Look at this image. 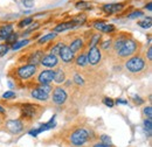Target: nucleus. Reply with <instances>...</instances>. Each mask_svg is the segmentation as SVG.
<instances>
[{
    "mask_svg": "<svg viewBox=\"0 0 152 147\" xmlns=\"http://www.w3.org/2000/svg\"><path fill=\"white\" fill-rule=\"evenodd\" d=\"M38 27H39V23L35 22L34 25H32V27H31L29 29H27V32H31V31H33V29H35V28H38Z\"/></svg>",
    "mask_w": 152,
    "mask_h": 147,
    "instance_id": "43",
    "label": "nucleus"
},
{
    "mask_svg": "<svg viewBox=\"0 0 152 147\" xmlns=\"http://www.w3.org/2000/svg\"><path fill=\"white\" fill-rule=\"evenodd\" d=\"M84 20H86V18H84V15H80L78 18L74 19V23H75V26H78V25H81V23H83L84 22Z\"/></svg>",
    "mask_w": 152,
    "mask_h": 147,
    "instance_id": "29",
    "label": "nucleus"
},
{
    "mask_svg": "<svg viewBox=\"0 0 152 147\" xmlns=\"http://www.w3.org/2000/svg\"><path fill=\"white\" fill-rule=\"evenodd\" d=\"M99 39H101V35H94V37H93V39H91V41H90V44H89V46H90L91 48H94L96 44L98 43Z\"/></svg>",
    "mask_w": 152,
    "mask_h": 147,
    "instance_id": "25",
    "label": "nucleus"
},
{
    "mask_svg": "<svg viewBox=\"0 0 152 147\" xmlns=\"http://www.w3.org/2000/svg\"><path fill=\"white\" fill-rule=\"evenodd\" d=\"M54 74H55V71H53V70H45V71H42V73L40 74V76H39V82L42 85H46V84L49 85V83L54 79Z\"/></svg>",
    "mask_w": 152,
    "mask_h": 147,
    "instance_id": "5",
    "label": "nucleus"
},
{
    "mask_svg": "<svg viewBox=\"0 0 152 147\" xmlns=\"http://www.w3.org/2000/svg\"><path fill=\"white\" fill-rule=\"evenodd\" d=\"M144 126H145V130L150 133L151 132V130H152V120H151V118H149V119H146L145 122H144Z\"/></svg>",
    "mask_w": 152,
    "mask_h": 147,
    "instance_id": "24",
    "label": "nucleus"
},
{
    "mask_svg": "<svg viewBox=\"0 0 152 147\" xmlns=\"http://www.w3.org/2000/svg\"><path fill=\"white\" fill-rule=\"evenodd\" d=\"M55 37V33H50V34H47V35H45V36H42L40 40H39V43L40 44H42V43H46V42H48V41H50V40H53Z\"/></svg>",
    "mask_w": 152,
    "mask_h": 147,
    "instance_id": "21",
    "label": "nucleus"
},
{
    "mask_svg": "<svg viewBox=\"0 0 152 147\" xmlns=\"http://www.w3.org/2000/svg\"><path fill=\"white\" fill-rule=\"evenodd\" d=\"M14 96H15V93H14L13 91H7L2 95L4 98H12V97H14Z\"/></svg>",
    "mask_w": 152,
    "mask_h": 147,
    "instance_id": "38",
    "label": "nucleus"
},
{
    "mask_svg": "<svg viewBox=\"0 0 152 147\" xmlns=\"http://www.w3.org/2000/svg\"><path fill=\"white\" fill-rule=\"evenodd\" d=\"M41 64L47 68H53L57 64V57L55 55H47L41 60Z\"/></svg>",
    "mask_w": 152,
    "mask_h": 147,
    "instance_id": "9",
    "label": "nucleus"
},
{
    "mask_svg": "<svg viewBox=\"0 0 152 147\" xmlns=\"http://www.w3.org/2000/svg\"><path fill=\"white\" fill-rule=\"evenodd\" d=\"M103 103H104L107 106H110V108L114 106V102H113V99H110V98H104Z\"/></svg>",
    "mask_w": 152,
    "mask_h": 147,
    "instance_id": "36",
    "label": "nucleus"
},
{
    "mask_svg": "<svg viewBox=\"0 0 152 147\" xmlns=\"http://www.w3.org/2000/svg\"><path fill=\"white\" fill-rule=\"evenodd\" d=\"M81 47H82V40H78V39H77V40H75V41H74V42L70 44L69 49H70V50L74 53V52H77V50H78Z\"/></svg>",
    "mask_w": 152,
    "mask_h": 147,
    "instance_id": "18",
    "label": "nucleus"
},
{
    "mask_svg": "<svg viewBox=\"0 0 152 147\" xmlns=\"http://www.w3.org/2000/svg\"><path fill=\"white\" fill-rule=\"evenodd\" d=\"M32 22V19L31 18H27L25 19V20H22L21 22L19 23V27H25V26H27V25H29Z\"/></svg>",
    "mask_w": 152,
    "mask_h": 147,
    "instance_id": "31",
    "label": "nucleus"
},
{
    "mask_svg": "<svg viewBox=\"0 0 152 147\" xmlns=\"http://www.w3.org/2000/svg\"><path fill=\"white\" fill-rule=\"evenodd\" d=\"M7 52H8V46L7 44H0V57H2Z\"/></svg>",
    "mask_w": 152,
    "mask_h": 147,
    "instance_id": "27",
    "label": "nucleus"
},
{
    "mask_svg": "<svg viewBox=\"0 0 152 147\" xmlns=\"http://www.w3.org/2000/svg\"><path fill=\"white\" fill-rule=\"evenodd\" d=\"M94 147H109V146H107V145H104V144H96Z\"/></svg>",
    "mask_w": 152,
    "mask_h": 147,
    "instance_id": "46",
    "label": "nucleus"
},
{
    "mask_svg": "<svg viewBox=\"0 0 152 147\" xmlns=\"http://www.w3.org/2000/svg\"><path fill=\"white\" fill-rule=\"evenodd\" d=\"M74 27H76L74 22H66V23H61V25L56 26L54 31H55V32H64V31L72 29V28H74Z\"/></svg>",
    "mask_w": 152,
    "mask_h": 147,
    "instance_id": "14",
    "label": "nucleus"
},
{
    "mask_svg": "<svg viewBox=\"0 0 152 147\" xmlns=\"http://www.w3.org/2000/svg\"><path fill=\"white\" fill-rule=\"evenodd\" d=\"M62 47H63V44L62 43H57L56 46L52 49V55H55V54H58L60 53V50L62 49Z\"/></svg>",
    "mask_w": 152,
    "mask_h": 147,
    "instance_id": "26",
    "label": "nucleus"
},
{
    "mask_svg": "<svg viewBox=\"0 0 152 147\" xmlns=\"http://www.w3.org/2000/svg\"><path fill=\"white\" fill-rule=\"evenodd\" d=\"M76 7L77 8H86V7H89V4L88 2H84V1H81V2H77L76 4Z\"/></svg>",
    "mask_w": 152,
    "mask_h": 147,
    "instance_id": "35",
    "label": "nucleus"
},
{
    "mask_svg": "<svg viewBox=\"0 0 152 147\" xmlns=\"http://www.w3.org/2000/svg\"><path fill=\"white\" fill-rule=\"evenodd\" d=\"M22 2H23V5H25L26 7H28V8L33 7V5H34V0H22Z\"/></svg>",
    "mask_w": 152,
    "mask_h": 147,
    "instance_id": "34",
    "label": "nucleus"
},
{
    "mask_svg": "<svg viewBox=\"0 0 152 147\" xmlns=\"http://www.w3.org/2000/svg\"><path fill=\"white\" fill-rule=\"evenodd\" d=\"M54 81L56 82V83H62L63 81H64V73L62 71V70H57L56 73L54 74Z\"/></svg>",
    "mask_w": 152,
    "mask_h": 147,
    "instance_id": "17",
    "label": "nucleus"
},
{
    "mask_svg": "<svg viewBox=\"0 0 152 147\" xmlns=\"http://www.w3.org/2000/svg\"><path fill=\"white\" fill-rule=\"evenodd\" d=\"M95 28L102 31V32H105V33L113 32L115 29V27L113 25H107V23H104V22H97V23H95Z\"/></svg>",
    "mask_w": 152,
    "mask_h": 147,
    "instance_id": "13",
    "label": "nucleus"
},
{
    "mask_svg": "<svg viewBox=\"0 0 152 147\" xmlns=\"http://www.w3.org/2000/svg\"><path fill=\"white\" fill-rule=\"evenodd\" d=\"M134 50H136V43L133 41H131V40H128V41L124 42L123 47L118 50V54L122 57H125V56H129L133 54Z\"/></svg>",
    "mask_w": 152,
    "mask_h": 147,
    "instance_id": "3",
    "label": "nucleus"
},
{
    "mask_svg": "<svg viewBox=\"0 0 152 147\" xmlns=\"http://www.w3.org/2000/svg\"><path fill=\"white\" fill-rule=\"evenodd\" d=\"M37 71V67L33 65V64H27V65H23L21 67L19 70H18V74L21 78H29L31 76H33Z\"/></svg>",
    "mask_w": 152,
    "mask_h": 147,
    "instance_id": "4",
    "label": "nucleus"
},
{
    "mask_svg": "<svg viewBox=\"0 0 152 147\" xmlns=\"http://www.w3.org/2000/svg\"><path fill=\"white\" fill-rule=\"evenodd\" d=\"M6 125H7V129L12 133H20L23 129L22 123L20 120H10V122H7Z\"/></svg>",
    "mask_w": 152,
    "mask_h": 147,
    "instance_id": "8",
    "label": "nucleus"
},
{
    "mask_svg": "<svg viewBox=\"0 0 152 147\" xmlns=\"http://www.w3.org/2000/svg\"><path fill=\"white\" fill-rule=\"evenodd\" d=\"M74 82H75L76 84H78V85H82V84H83V78H82L80 75H75Z\"/></svg>",
    "mask_w": 152,
    "mask_h": 147,
    "instance_id": "32",
    "label": "nucleus"
},
{
    "mask_svg": "<svg viewBox=\"0 0 152 147\" xmlns=\"http://www.w3.org/2000/svg\"><path fill=\"white\" fill-rule=\"evenodd\" d=\"M143 15H144V14H143V12L138 11V12H133V13H131V14L129 15V18L134 19V18H138V17H143Z\"/></svg>",
    "mask_w": 152,
    "mask_h": 147,
    "instance_id": "33",
    "label": "nucleus"
},
{
    "mask_svg": "<svg viewBox=\"0 0 152 147\" xmlns=\"http://www.w3.org/2000/svg\"><path fill=\"white\" fill-rule=\"evenodd\" d=\"M144 113L149 117V118H151L152 117V109H151V106H148V108H145L144 109Z\"/></svg>",
    "mask_w": 152,
    "mask_h": 147,
    "instance_id": "39",
    "label": "nucleus"
},
{
    "mask_svg": "<svg viewBox=\"0 0 152 147\" xmlns=\"http://www.w3.org/2000/svg\"><path fill=\"white\" fill-rule=\"evenodd\" d=\"M133 98H134V102H136L137 104H142V103H143V99H142V98H139V97H137V96H134Z\"/></svg>",
    "mask_w": 152,
    "mask_h": 147,
    "instance_id": "41",
    "label": "nucleus"
},
{
    "mask_svg": "<svg viewBox=\"0 0 152 147\" xmlns=\"http://www.w3.org/2000/svg\"><path fill=\"white\" fill-rule=\"evenodd\" d=\"M124 42H125V40H123V39H121V40H118L117 42H116V44H115V49L116 50H119L122 47H123V44H124Z\"/></svg>",
    "mask_w": 152,
    "mask_h": 147,
    "instance_id": "30",
    "label": "nucleus"
},
{
    "mask_svg": "<svg viewBox=\"0 0 152 147\" xmlns=\"http://www.w3.org/2000/svg\"><path fill=\"white\" fill-rule=\"evenodd\" d=\"M32 96H33L34 98L39 99V100H47V98H48V93L41 91L40 89L33 90V91H32Z\"/></svg>",
    "mask_w": 152,
    "mask_h": 147,
    "instance_id": "15",
    "label": "nucleus"
},
{
    "mask_svg": "<svg viewBox=\"0 0 152 147\" xmlns=\"http://www.w3.org/2000/svg\"><path fill=\"white\" fill-rule=\"evenodd\" d=\"M148 9H149V11H151V2H149V4H148Z\"/></svg>",
    "mask_w": 152,
    "mask_h": 147,
    "instance_id": "47",
    "label": "nucleus"
},
{
    "mask_svg": "<svg viewBox=\"0 0 152 147\" xmlns=\"http://www.w3.org/2000/svg\"><path fill=\"white\" fill-rule=\"evenodd\" d=\"M66 99H67V93H66V91L63 89H61V88H57L56 90L54 91V93H53V100H54V103H56V104H63L66 102Z\"/></svg>",
    "mask_w": 152,
    "mask_h": 147,
    "instance_id": "7",
    "label": "nucleus"
},
{
    "mask_svg": "<svg viewBox=\"0 0 152 147\" xmlns=\"http://www.w3.org/2000/svg\"><path fill=\"white\" fill-rule=\"evenodd\" d=\"M17 39H18V35L17 34H11L10 36L6 39V41L8 42V43H14V42H17Z\"/></svg>",
    "mask_w": 152,
    "mask_h": 147,
    "instance_id": "28",
    "label": "nucleus"
},
{
    "mask_svg": "<svg viewBox=\"0 0 152 147\" xmlns=\"http://www.w3.org/2000/svg\"><path fill=\"white\" fill-rule=\"evenodd\" d=\"M41 60H42V53H41V52H37L35 54H33V55L31 56V58H29V63L33 64V65H35V64L39 63Z\"/></svg>",
    "mask_w": 152,
    "mask_h": 147,
    "instance_id": "16",
    "label": "nucleus"
},
{
    "mask_svg": "<svg viewBox=\"0 0 152 147\" xmlns=\"http://www.w3.org/2000/svg\"><path fill=\"white\" fill-rule=\"evenodd\" d=\"M110 43H111L110 41H105V42L102 44V48H103V49H108V47H110Z\"/></svg>",
    "mask_w": 152,
    "mask_h": 147,
    "instance_id": "40",
    "label": "nucleus"
},
{
    "mask_svg": "<svg viewBox=\"0 0 152 147\" xmlns=\"http://www.w3.org/2000/svg\"><path fill=\"white\" fill-rule=\"evenodd\" d=\"M87 58H88V62H89L90 64L96 65V64L99 62V60H101V53H99V50H98L96 47L91 48L90 52L88 53Z\"/></svg>",
    "mask_w": 152,
    "mask_h": 147,
    "instance_id": "6",
    "label": "nucleus"
},
{
    "mask_svg": "<svg viewBox=\"0 0 152 147\" xmlns=\"http://www.w3.org/2000/svg\"><path fill=\"white\" fill-rule=\"evenodd\" d=\"M122 7H123V5H122V4H109V5H104L103 9H104L107 13L111 14V13L119 12V11L122 9Z\"/></svg>",
    "mask_w": 152,
    "mask_h": 147,
    "instance_id": "11",
    "label": "nucleus"
},
{
    "mask_svg": "<svg viewBox=\"0 0 152 147\" xmlns=\"http://www.w3.org/2000/svg\"><path fill=\"white\" fill-rule=\"evenodd\" d=\"M117 103H118V104H128V102H126V100H124V99H118V100H117Z\"/></svg>",
    "mask_w": 152,
    "mask_h": 147,
    "instance_id": "44",
    "label": "nucleus"
},
{
    "mask_svg": "<svg viewBox=\"0 0 152 147\" xmlns=\"http://www.w3.org/2000/svg\"><path fill=\"white\" fill-rule=\"evenodd\" d=\"M39 89H40L41 91L46 92V93H49V91H50V87H49L48 84H46V85H41Z\"/></svg>",
    "mask_w": 152,
    "mask_h": 147,
    "instance_id": "37",
    "label": "nucleus"
},
{
    "mask_svg": "<svg viewBox=\"0 0 152 147\" xmlns=\"http://www.w3.org/2000/svg\"><path fill=\"white\" fill-rule=\"evenodd\" d=\"M88 138H89L88 132H87L86 130L81 129V130L75 131V132L72 134L70 140H72V143H73L74 145H76V146H81V145H83V144L88 140Z\"/></svg>",
    "mask_w": 152,
    "mask_h": 147,
    "instance_id": "1",
    "label": "nucleus"
},
{
    "mask_svg": "<svg viewBox=\"0 0 152 147\" xmlns=\"http://www.w3.org/2000/svg\"><path fill=\"white\" fill-rule=\"evenodd\" d=\"M138 25L143 28H150L152 25V19L151 18H148V19H144L143 21H139Z\"/></svg>",
    "mask_w": 152,
    "mask_h": 147,
    "instance_id": "22",
    "label": "nucleus"
},
{
    "mask_svg": "<svg viewBox=\"0 0 152 147\" xmlns=\"http://www.w3.org/2000/svg\"><path fill=\"white\" fill-rule=\"evenodd\" d=\"M144 65H145V63L140 57H132L131 60H129L126 62V68L132 73L140 71L144 68Z\"/></svg>",
    "mask_w": 152,
    "mask_h": 147,
    "instance_id": "2",
    "label": "nucleus"
},
{
    "mask_svg": "<svg viewBox=\"0 0 152 147\" xmlns=\"http://www.w3.org/2000/svg\"><path fill=\"white\" fill-rule=\"evenodd\" d=\"M12 33H13V26H12V25L4 26V27H1V28H0V39L6 40V39L10 36Z\"/></svg>",
    "mask_w": 152,
    "mask_h": 147,
    "instance_id": "12",
    "label": "nucleus"
},
{
    "mask_svg": "<svg viewBox=\"0 0 152 147\" xmlns=\"http://www.w3.org/2000/svg\"><path fill=\"white\" fill-rule=\"evenodd\" d=\"M101 140H102V144H104V145H107V146H110V145H111V139H110V137H108V135H102V137H101Z\"/></svg>",
    "mask_w": 152,
    "mask_h": 147,
    "instance_id": "23",
    "label": "nucleus"
},
{
    "mask_svg": "<svg viewBox=\"0 0 152 147\" xmlns=\"http://www.w3.org/2000/svg\"><path fill=\"white\" fill-rule=\"evenodd\" d=\"M148 57H149L150 60L152 58V49L151 48H150V49H149V52H148Z\"/></svg>",
    "mask_w": 152,
    "mask_h": 147,
    "instance_id": "45",
    "label": "nucleus"
},
{
    "mask_svg": "<svg viewBox=\"0 0 152 147\" xmlns=\"http://www.w3.org/2000/svg\"><path fill=\"white\" fill-rule=\"evenodd\" d=\"M39 133H40V132H39V130H33V131H31V132H29V134H31V135H34V137H37Z\"/></svg>",
    "mask_w": 152,
    "mask_h": 147,
    "instance_id": "42",
    "label": "nucleus"
},
{
    "mask_svg": "<svg viewBox=\"0 0 152 147\" xmlns=\"http://www.w3.org/2000/svg\"><path fill=\"white\" fill-rule=\"evenodd\" d=\"M28 40H22V41H18V42H14L13 43V49L14 50H18V49H20V48H22V47H25L26 44H28Z\"/></svg>",
    "mask_w": 152,
    "mask_h": 147,
    "instance_id": "19",
    "label": "nucleus"
},
{
    "mask_svg": "<svg viewBox=\"0 0 152 147\" xmlns=\"http://www.w3.org/2000/svg\"><path fill=\"white\" fill-rule=\"evenodd\" d=\"M76 63H77V65H81V67L87 65V63H88V58H87V56L80 55L78 57H77V60H76Z\"/></svg>",
    "mask_w": 152,
    "mask_h": 147,
    "instance_id": "20",
    "label": "nucleus"
},
{
    "mask_svg": "<svg viewBox=\"0 0 152 147\" xmlns=\"http://www.w3.org/2000/svg\"><path fill=\"white\" fill-rule=\"evenodd\" d=\"M58 54L61 56L62 61H64V62H70L73 60V57H74V53L69 49V47H66V46L62 47V49L60 50Z\"/></svg>",
    "mask_w": 152,
    "mask_h": 147,
    "instance_id": "10",
    "label": "nucleus"
}]
</instances>
